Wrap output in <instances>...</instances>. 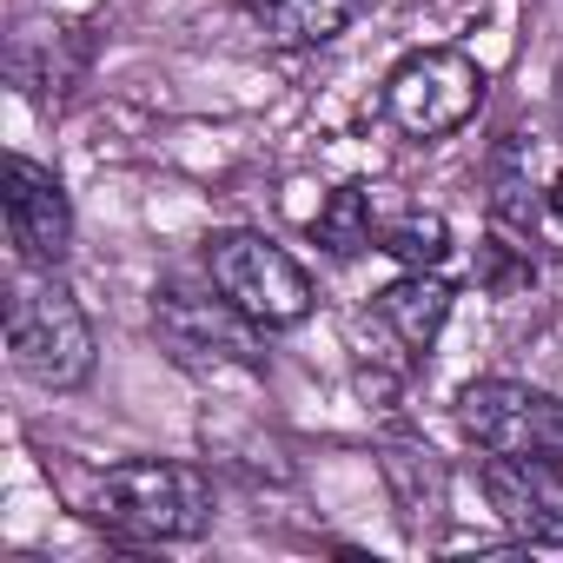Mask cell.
I'll use <instances>...</instances> for the list:
<instances>
[{"label":"cell","instance_id":"6da1fadb","mask_svg":"<svg viewBox=\"0 0 563 563\" xmlns=\"http://www.w3.org/2000/svg\"><path fill=\"white\" fill-rule=\"evenodd\" d=\"M93 517L133 543H192L212 530V484L173 457H126L93 484Z\"/></svg>","mask_w":563,"mask_h":563},{"label":"cell","instance_id":"7a4b0ae2","mask_svg":"<svg viewBox=\"0 0 563 563\" xmlns=\"http://www.w3.org/2000/svg\"><path fill=\"white\" fill-rule=\"evenodd\" d=\"M8 358L41 391H80L93 378V319L60 272H27L8 299Z\"/></svg>","mask_w":563,"mask_h":563},{"label":"cell","instance_id":"3957f363","mask_svg":"<svg viewBox=\"0 0 563 563\" xmlns=\"http://www.w3.org/2000/svg\"><path fill=\"white\" fill-rule=\"evenodd\" d=\"M206 278L212 292H225L252 325L265 332H286V325H306L319 292H312V272L265 232H245V225H225L206 239Z\"/></svg>","mask_w":563,"mask_h":563},{"label":"cell","instance_id":"277c9868","mask_svg":"<svg viewBox=\"0 0 563 563\" xmlns=\"http://www.w3.org/2000/svg\"><path fill=\"white\" fill-rule=\"evenodd\" d=\"M484 107V67L464 47H418L385 80V113L411 140H451Z\"/></svg>","mask_w":563,"mask_h":563},{"label":"cell","instance_id":"5b68a950","mask_svg":"<svg viewBox=\"0 0 563 563\" xmlns=\"http://www.w3.org/2000/svg\"><path fill=\"white\" fill-rule=\"evenodd\" d=\"M457 431L477 451L510 457H556L563 464V398L523 385V378H477L457 391Z\"/></svg>","mask_w":563,"mask_h":563},{"label":"cell","instance_id":"8992f818","mask_svg":"<svg viewBox=\"0 0 563 563\" xmlns=\"http://www.w3.org/2000/svg\"><path fill=\"white\" fill-rule=\"evenodd\" d=\"M0 212H8V239L27 272H60V258L74 252V199L54 166L8 153V166H0Z\"/></svg>","mask_w":563,"mask_h":563},{"label":"cell","instance_id":"52a82bcc","mask_svg":"<svg viewBox=\"0 0 563 563\" xmlns=\"http://www.w3.org/2000/svg\"><path fill=\"white\" fill-rule=\"evenodd\" d=\"M153 325H159V339L173 345V358H186V365L265 372V345H258L265 325H252L225 292H219V299H199V292L166 286V292L153 299Z\"/></svg>","mask_w":563,"mask_h":563},{"label":"cell","instance_id":"ba28073f","mask_svg":"<svg viewBox=\"0 0 563 563\" xmlns=\"http://www.w3.org/2000/svg\"><path fill=\"white\" fill-rule=\"evenodd\" d=\"M497 523L523 543H563V464L556 457H510V451H484L477 471Z\"/></svg>","mask_w":563,"mask_h":563},{"label":"cell","instance_id":"9c48e42d","mask_svg":"<svg viewBox=\"0 0 563 563\" xmlns=\"http://www.w3.org/2000/svg\"><path fill=\"white\" fill-rule=\"evenodd\" d=\"M378 471H385V490H391V504H398V523H405L411 537H431L438 517H444V504H451V471H444V457H438L431 444H418V438H391V444L378 451Z\"/></svg>","mask_w":563,"mask_h":563},{"label":"cell","instance_id":"30bf717a","mask_svg":"<svg viewBox=\"0 0 563 563\" xmlns=\"http://www.w3.org/2000/svg\"><path fill=\"white\" fill-rule=\"evenodd\" d=\"M451 306H457V292L444 286L438 272H398L391 286L372 299L378 325H385L411 358H431V345H438L444 325H451Z\"/></svg>","mask_w":563,"mask_h":563},{"label":"cell","instance_id":"8fae6325","mask_svg":"<svg viewBox=\"0 0 563 563\" xmlns=\"http://www.w3.org/2000/svg\"><path fill=\"white\" fill-rule=\"evenodd\" d=\"M239 8L278 47H325V41H339L365 14V0H239Z\"/></svg>","mask_w":563,"mask_h":563},{"label":"cell","instance_id":"7c38bea8","mask_svg":"<svg viewBox=\"0 0 563 563\" xmlns=\"http://www.w3.org/2000/svg\"><path fill=\"white\" fill-rule=\"evenodd\" d=\"M312 239L332 252V258H358L378 245V225H372V192L365 186H339L319 212H312Z\"/></svg>","mask_w":563,"mask_h":563},{"label":"cell","instance_id":"4fadbf2b","mask_svg":"<svg viewBox=\"0 0 563 563\" xmlns=\"http://www.w3.org/2000/svg\"><path fill=\"white\" fill-rule=\"evenodd\" d=\"M378 252H391L405 272H438L451 258V219L444 212H405L378 232Z\"/></svg>","mask_w":563,"mask_h":563},{"label":"cell","instance_id":"5bb4252c","mask_svg":"<svg viewBox=\"0 0 563 563\" xmlns=\"http://www.w3.org/2000/svg\"><path fill=\"white\" fill-rule=\"evenodd\" d=\"M543 206H550V212H556V219H563V173H556V179H550V192H543Z\"/></svg>","mask_w":563,"mask_h":563}]
</instances>
